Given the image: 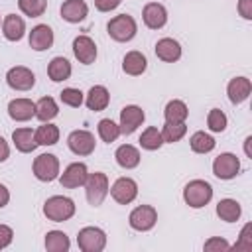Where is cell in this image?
Segmentation results:
<instances>
[{"mask_svg":"<svg viewBox=\"0 0 252 252\" xmlns=\"http://www.w3.org/2000/svg\"><path fill=\"white\" fill-rule=\"evenodd\" d=\"M43 215L53 220V222H63V220H69L73 215H75V203L73 199L69 197H63V195H55V197H49L43 205Z\"/></svg>","mask_w":252,"mask_h":252,"instance_id":"obj_1","label":"cell"},{"mask_svg":"<svg viewBox=\"0 0 252 252\" xmlns=\"http://www.w3.org/2000/svg\"><path fill=\"white\" fill-rule=\"evenodd\" d=\"M211 197H213V187L207 181H203V179H193L183 189V199L193 209L205 207L211 201Z\"/></svg>","mask_w":252,"mask_h":252,"instance_id":"obj_2","label":"cell"},{"mask_svg":"<svg viewBox=\"0 0 252 252\" xmlns=\"http://www.w3.org/2000/svg\"><path fill=\"white\" fill-rule=\"evenodd\" d=\"M106 30H108V35L112 39H116V41H130L136 35V30L138 28H136V22H134L132 16L120 14V16H114L108 22Z\"/></svg>","mask_w":252,"mask_h":252,"instance_id":"obj_3","label":"cell"},{"mask_svg":"<svg viewBox=\"0 0 252 252\" xmlns=\"http://www.w3.org/2000/svg\"><path fill=\"white\" fill-rule=\"evenodd\" d=\"M85 189H87V199L93 207L102 205L104 197L108 195V177L104 173H89L87 181H85Z\"/></svg>","mask_w":252,"mask_h":252,"instance_id":"obj_4","label":"cell"},{"mask_svg":"<svg viewBox=\"0 0 252 252\" xmlns=\"http://www.w3.org/2000/svg\"><path fill=\"white\" fill-rule=\"evenodd\" d=\"M77 244L83 252H100L106 246V234L96 226H85L77 234Z\"/></svg>","mask_w":252,"mask_h":252,"instance_id":"obj_5","label":"cell"},{"mask_svg":"<svg viewBox=\"0 0 252 252\" xmlns=\"http://www.w3.org/2000/svg\"><path fill=\"white\" fill-rule=\"evenodd\" d=\"M33 175L39 181H53L59 175V159L53 154H41L33 161Z\"/></svg>","mask_w":252,"mask_h":252,"instance_id":"obj_6","label":"cell"},{"mask_svg":"<svg viewBox=\"0 0 252 252\" xmlns=\"http://www.w3.org/2000/svg\"><path fill=\"white\" fill-rule=\"evenodd\" d=\"M240 171V161L234 154H220L213 161V173L219 179H232Z\"/></svg>","mask_w":252,"mask_h":252,"instance_id":"obj_7","label":"cell"},{"mask_svg":"<svg viewBox=\"0 0 252 252\" xmlns=\"http://www.w3.org/2000/svg\"><path fill=\"white\" fill-rule=\"evenodd\" d=\"M128 220L134 230H150V228H154V224L158 220V213L150 205H140L130 213Z\"/></svg>","mask_w":252,"mask_h":252,"instance_id":"obj_8","label":"cell"},{"mask_svg":"<svg viewBox=\"0 0 252 252\" xmlns=\"http://www.w3.org/2000/svg\"><path fill=\"white\" fill-rule=\"evenodd\" d=\"M69 150L77 156H89L94 152V136L87 130H75L67 138Z\"/></svg>","mask_w":252,"mask_h":252,"instance_id":"obj_9","label":"cell"},{"mask_svg":"<svg viewBox=\"0 0 252 252\" xmlns=\"http://www.w3.org/2000/svg\"><path fill=\"white\" fill-rule=\"evenodd\" d=\"M110 195H112V199H114L116 203L128 205V203H132V201L136 199V195H138V185H136V181L130 179V177H120V179L114 181V185H112V189H110Z\"/></svg>","mask_w":252,"mask_h":252,"instance_id":"obj_10","label":"cell"},{"mask_svg":"<svg viewBox=\"0 0 252 252\" xmlns=\"http://www.w3.org/2000/svg\"><path fill=\"white\" fill-rule=\"evenodd\" d=\"M6 83H8L12 89H16V91H30V89L35 85V77H33V73H32L28 67L18 65V67H12V69L8 71Z\"/></svg>","mask_w":252,"mask_h":252,"instance_id":"obj_11","label":"cell"},{"mask_svg":"<svg viewBox=\"0 0 252 252\" xmlns=\"http://www.w3.org/2000/svg\"><path fill=\"white\" fill-rule=\"evenodd\" d=\"M144 118H146V114H144V110L140 106H136V104L124 106L122 112H120V124H118L120 126V134H132L144 122Z\"/></svg>","mask_w":252,"mask_h":252,"instance_id":"obj_12","label":"cell"},{"mask_svg":"<svg viewBox=\"0 0 252 252\" xmlns=\"http://www.w3.org/2000/svg\"><path fill=\"white\" fill-rule=\"evenodd\" d=\"M73 53L81 63L91 65L96 59V45L89 35H79L73 39Z\"/></svg>","mask_w":252,"mask_h":252,"instance_id":"obj_13","label":"cell"},{"mask_svg":"<svg viewBox=\"0 0 252 252\" xmlns=\"http://www.w3.org/2000/svg\"><path fill=\"white\" fill-rule=\"evenodd\" d=\"M142 18H144V24L150 28V30H159L165 26L167 22V12L161 4L158 2H150L144 6V12H142Z\"/></svg>","mask_w":252,"mask_h":252,"instance_id":"obj_14","label":"cell"},{"mask_svg":"<svg viewBox=\"0 0 252 252\" xmlns=\"http://www.w3.org/2000/svg\"><path fill=\"white\" fill-rule=\"evenodd\" d=\"M87 177H89V171L85 163H71L61 175V185L67 189H75V187L85 185Z\"/></svg>","mask_w":252,"mask_h":252,"instance_id":"obj_15","label":"cell"},{"mask_svg":"<svg viewBox=\"0 0 252 252\" xmlns=\"http://www.w3.org/2000/svg\"><path fill=\"white\" fill-rule=\"evenodd\" d=\"M53 45V32L49 26L39 24L30 32V47L35 51H45Z\"/></svg>","mask_w":252,"mask_h":252,"instance_id":"obj_16","label":"cell"},{"mask_svg":"<svg viewBox=\"0 0 252 252\" xmlns=\"http://www.w3.org/2000/svg\"><path fill=\"white\" fill-rule=\"evenodd\" d=\"M8 114L16 122H26L35 116V104L30 98H16L8 104Z\"/></svg>","mask_w":252,"mask_h":252,"instance_id":"obj_17","label":"cell"},{"mask_svg":"<svg viewBox=\"0 0 252 252\" xmlns=\"http://www.w3.org/2000/svg\"><path fill=\"white\" fill-rule=\"evenodd\" d=\"M87 14H89V6H87L85 0H67V2H63V6H61V16H63V20H67V22H71V24L83 22V20L87 18Z\"/></svg>","mask_w":252,"mask_h":252,"instance_id":"obj_18","label":"cell"},{"mask_svg":"<svg viewBox=\"0 0 252 252\" xmlns=\"http://www.w3.org/2000/svg\"><path fill=\"white\" fill-rule=\"evenodd\" d=\"M156 55L165 63H173L181 57V45L171 37H163L156 43Z\"/></svg>","mask_w":252,"mask_h":252,"instance_id":"obj_19","label":"cell"},{"mask_svg":"<svg viewBox=\"0 0 252 252\" xmlns=\"http://www.w3.org/2000/svg\"><path fill=\"white\" fill-rule=\"evenodd\" d=\"M250 91H252V83H250V79H246V77H236V79H232V81L228 83V98H230V102H234V104L244 102V100L248 98Z\"/></svg>","mask_w":252,"mask_h":252,"instance_id":"obj_20","label":"cell"},{"mask_svg":"<svg viewBox=\"0 0 252 252\" xmlns=\"http://www.w3.org/2000/svg\"><path fill=\"white\" fill-rule=\"evenodd\" d=\"M12 140H14V146L24 152V154H30L35 150L37 142H35V132L32 128H18L12 132Z\"/></svg>","mask_w":252,"mask_h":252,"instance_id":"obj_21","label":"cell"},{"mask_svg":"<svg viewBox=\"0 0 252 252\" xmlns=\"http://www.w3.org/2000/svg\"><path fill=\"white\" fill-rule=\"evenodd\" d=\"M2 32H4L6 39H10V41H18V39H22V35H24V32H26V24H24V20H22L20 16H16V14H8V16L4 18Z\"/></svg>","mask_w":252,"mask_h":252,"instance_id":"obj_22","label":"cell"},{"mask_svg":"<svg viewBox=\"0 0 252 252\" xmlns=\"http://www.w3.org/2000/svg\"><path fill=\"white\" fill-rule=\"evenodd\" d=\"M108 100H110V94H108V91L102 85L91 87V91L87 94V106H89V110H94V112L104 110L108 106Z\"/></svg>","mask_w":252,"mask_h":252,"instance_id":"obj_23","label":"cell"},{"mask_svg":"<svg viewBox=\"0 0 252 252\" xmlns=\"http://www.w3.org/2000/svg\"><path fill=\"white\" fill-rule=\"evenodd\" d=\"M146 67H148V61H146V57L140 51H128L124 55V61H122L124 73L136 77V75H142L146 71Z\"/></svg>","mask_w":252,"mask_h":252,"instance_id":"obj_24","label":"cell"},{"mask_svg":"<svg viewBox=\"0 0 252 252\" xmlns=\"http://www.w3.org/2000/svg\"><path fill=\"white\" fill-rule=\"evenodd\" d=\"M114 158H116L118 165L124 167V169H132V167H136V165L140 163V152H138L134 146H130V144L120 146V148L116 150Z\"/></svg>","mask_w":252,"mask_h":252,"instance_id":"obj_25","label":"cell"},{"mask_svg":"<svg viewBox=\"0 0 252 252\" xmlns=\"http://www.w3.org/2000/svg\"><path fill=\"white\" fill-rule=\"evenodd\" d=\"M47 75L55 83L65 81V79L71 77V63L65 57H53L51 63H49V67H47Z\"/></svg>","mask_w":252,"mask_h":252,"instance_id":"obj_26","label":"cell"},{"mask_svg":"<svg viewBox=\"0 0 252 252\" xmlns=\"http://www.w3.org/2000/svg\"><path fill=\"white\" fill-rule=\"evenodd\" d=\"M240 213H242V209H240V205H238L234 199H222V201H219V205H217V215H219L222 220H226V222L238 220V219H240Z\"/></svg>","mask_w":252,"mask_h":252,"instance_id":"obj_27","label":"cell"},{"mask_svg":"<svg viewBox=\"0 0 252 252\" xmlns=\"http://www.w3.org/2000/svg\"><path fill=\"white\" fill-rule=\"evenodd\" d=\"M163 114H165V122L179 124V122H185L189 110H187V106H185L183 100H169L167 106H165V110H163Z\"/></svg>","mask_w":252,"mask_h":252,"instance_id":"obj_28","label":"cell"},{"mask_svg":"<svg viewBox=\"0 0 252 252\" xmlns=\"http://www.w3.org/2000/svg\"><path fill=\"white\" fill-rule=\"evenodd\" d=\"M57 112H59V108H57V104H55V100H53L51 96H41V98L37 100V104H35V116H37L41 122L53 120V118L57 116Z\"/></svg>","mask_w":252,"mask_h":252,"instance_id":"obj_29","label":"cell"},{"mask_svg":"<svg viewBox=\"0 0 252 252\" xmlns=\"http://www.w3.org/2000/svg\"><path fill=\"white\" fill-rule=\"evenodd\" d=\"M69 246H71V242H69V238H67L65 232H61V230L47 232V236H45V248L49 252H67Z\"/></svg>","mask_w":252,"mask_h":252,"instance_id":"obj_30","label":"cell"},{"mask_svg":"<svg viewBox=\"0 0 252 252\" xmlns=\"http://www.w3.org/2000/svg\"><path fill=\"white\" fill-rule=\"evenodd\" d=\"M59 140V128L53 126V124H41L37 130H35V142L37 146H53L57 144Z\"/></svg>","mask_w":252,"mask_h":252,"instance_id":"obj_31","label":"cell"},{"mask_svg":"<svg viewBox=\"0 0 252 252\" xmlns=\"http://www.w3.org/2000/svg\"><path fill=\"white\" fill-rule=\"evenodd\" d=\"M161 144H163V140H161V132H159L156 126L146 128V130L142 132V136H140V146H142L144 150L154 152V150H158Z\"/></svg>","mask_w":252,"mask_h":252,"instance_id":"obj_32","label":"cell"},{"mask_svg":"<svg viewBox=\"0 0 252 252\" xmlns=\"http://www.w3.org/2000/svg\"><path fill=\"white\" fill-rule=\"evenodd\" d=\"M189 142H191V150L197 152V154H209V152L215 150V140H213V136H209V134H205V132H195Z\"/></svg>","mask_w":252,"mask_h":252,"instance_id":"obj_33","label":"cell"},{"mask_svg":"<svg viewBox=\"0 0 252 252\" xmlns=\"http://www.w3.org/2000/svg\"><path fill=\"white\" fill-rule=\"evenodd\" d=\"M185 132H187V126H185V122H179V124H171V122H165L163 130H161V140H163V142H169V144H173V142H179V140L185 136Z\"/></svg>","mask_w":252,"mask_h":252,"instance_id":"obj_34","label":"cell"},{"mask_svg":"<svg viewBox=\"0 0 252 252\" xmlns=\"http://www.w3.org/2000/svg\"><path fill=\"white\" fill-rule=\"evenodd\" d=\"M18 6H20V10H22L26 16L37 18V16H41V14L45 12L47 0H18Z\"/></svg>","mask_w":252,"mask_h":252,"instance_id":"obj_35","label":"cell"},{"mask_svg":"<svg viewBox=\"0 0 252 252\" xmlns=\"http://www.w3.org/2000/svg\"><path fill=\"white\" fill-rule=\"evenodd\" d=\"M98 134H100L102 142H108L110 144V142H114L120 136V126L114 124L110 118H102L98 122Z\"/></svg>","mask_w":252,"mask_h":252,"instance_id":"obj_36","label":"cell"},{"mask_svg":"<svg viewBox=\"0 0 252 252\" xmlns=\"http://www.w3.org/2000/svg\"><path fill=\"white\" fill-rule=\"evenodd\" d=\"M207 124H209V128L213 132H222L226 128V114L222 110H219V108H213L209 112V116H207Z\"/></svg>","mask_w":252,"mask_h":252,"instance_id":"obj_37","label":"cell"},{"mask_svg":"<svg viewBox=\"0 0 252 252\" xmlns=\"http://www.w3.org/2000/svg\"><path fill=\"white\" fill-rule=\"evenodd\" d=\"M61 100H63V104H67V106L79 108V106L83 104V93H81L79 89H73V87L63 89V91H61Z\"/></svg>","mask_w":252,"mask_h":252,"instance_id":"obj_38","label":"cell"},{"mask_svg":"<svg viewBox=\"0 0 252 252\" xmlns=\"http://www.w3.org/2000/svg\"><path fill=\"white\" fill-rule=\"evenodd\" d=\"M203 248H205V252H226V250L230 248V244H228L224 238L215 236V238H209Z\"/></svg>","mask_w":252,"mask_h":252,"instance_id":"obj_39","label":"cell"},{"mask_svg":"<svg viewBox=\"0 0 252 252\" xmlns=\"http://www.w3.org/2000/svg\"><path fill=\"white\" fill-rule=\"evenodd\" d=\"M250 224H246L240 232V240L234 244V250H252V236H250Z\"/></svg>","mask_w":252,"mask_h":252,"instance_id":"obj_40","label":"cell"},{"mask_svg":"<svg viewBox=\"0 0 252 252\" xmlns=\"http://www.w3.org/2000/svg\"><path fill=\"white\" fill-rule=\"evenodd\" d=\"M12 236H14L12 228H10V226H6V224H0V250H2V248H6V246L12 242Z\"/></svg>","mask_w":252,"mask_h":252,"instance_id":"obj_41","label":"cell"},{"mask_svg":"<svg viewBox=\"0 0 252 252\" xmlns=\"http://www.w3.org/2000/svg\"><path fill=\"white\" fill-rule=\"evenodd\" d=\"M94 6L100 12H110V10L120 6V0H94Z\"/></svg>","mask_w":252,"mask_h":252,"instance_id":"obj_42","label":"cell"},{"mask_svg":"<svg viewBox=\"0 0 252 252\" xmlns=\"http://www.w3.org/2000/svg\"><path fill=\"white\" fill-rule=\"evenodd\" d=\"M238 12L242 18L252 20V0H240L238 2Z\"/></svg>","mask_w":252,"mask_h":252,"instance_id":"obj_43","label":"cell"},{"mask_svg":"<svg viewBox=\"0 0 252 252\" xmlns=\"http://www.w3.org/2000/svg\"><path fill=\"white\" fill-rule=\"evenodd\" d=\"M8 156H10V148H8L6 140L0 136V161H6V159H8Z\"/></svg>","mask_w":252,"mask_h":252,"instance_id":"obj_44","label":"cell"},{"mask_svg":"<svg viewBox=\"0 0 252 252\" xmlns=\"http://www.w3.org/2000/svg\"><path fill=\"white\" fill-rule=\"evenodd\" d=\"M8 201H10V193H8V189L0 183V209H2V207H6V205H8Z\"/></svg>","mask_w":252,"mask_h":252,"instance_id":"obj_45","label":"cell"},{"mask_svg":"<svg viewBox=\"0 0 252 252\" xmlns=\"http://www.w3.org/2000/svg\"><path fill=\"white\" fill-rule=\"evenodd\" d=\"M250 142H252V138L248 136V138H246V144H244V150H246V156H250Z\"/></svg>","mask_w":252,"mask_h":252,"instance_id":"obj_46","label":"cell"}]
</instances>
